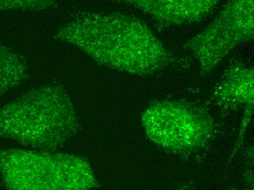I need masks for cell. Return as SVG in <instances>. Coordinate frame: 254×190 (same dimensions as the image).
I'll list each match as a JSON object with an SVG mask.
<instances>
[{
	"mask_svg": "<svg viewBox=\"0 0 254 190\" xmlns=\"http://www.w3.org/2000/svg\"><path fill=\"white\" fill-rule=\"evenodd\" d=\"M56 38L76 46L99 64L131 75H152L171 63L163 43L147 24L125 14H77Z\"/></svg>",
	"mask_w": 254,
	"mask_h": 190,
	"instance_id": "cell-1",
	"label": "cell"
},
{
	"mask_svg": "<svg viewBox=\"0 0 254 190\" xmlns=\"http://www.w3.org/2000/svg\"><path fill=\"white\" fill-rule=\"evenodd\" d=\"M80 127L70 97L58 83L32 89L0 109V138L35 151L56 152Z\"/></svg>",
	"mask_w": 254,
	"mask_h": 190,
	"instance_id": "cell-2",
	"label": "cell"
},
{
	"mask_svg": "<svg viewBox=\"0 0 254 190\" xmlns=\"http://www.w3.org/2000/svg\"><path fill=\"white\" fill-rule=\"evenodd\" d=\"M0 175L7 190H91L98 186L86 159L57 151L0 149Z\"/></svg>",
	"mask_w": 254,
	"mask_h": 190,
	"instance_id": "cell-3",
	"label": "cell"
},
{
	"mask_svg": "<svg viewBox=\"0 0 254 190\" xmlns=\"http://www.w3.org/2000/svg\"><path fill=\"white\" fill-rule=\"evenodd\" d=\"M148 138L169 152L187 154L203 147L213 132L209 116L199 108L176 101L157 102L141 117Z\"/></svg>",
	"mask_w": 254,
	"mask_h": 190,
	"instance_id": "cell-4",
	"label": "cell"
},
{
	"mask_svg": "<svg viewBox=\"0 0 254 190\" xmlns=\"http://www.w3.org/2000/svg\"><path fill=\"white\" fill-rule=\"evenodd\" d=\"M254 32L253 0L231 1L185 46L197 60L201 72L205 75L218 67L234 49L252 41Z\"/></svg>",
	"mask_w": 254,
	"mask_h": 190,
	"instance_id": "cell-5",
	"label": "cell"
},
{
	"mask_svg": "<svg viewBox=\"0 0 254 190\" xmlns=\"http://www.w3.org/2000/svg\"><path fill=\"white\" fill-rule=\"evenodd\" d=\"M165 25L199 22L213 13L216 0H132L127 1Z\"/></svg>",
	"mask_w": 254,
	"mask_h": 190,
	"instance_id": "cell-6",
	"label": "cell"
},
{
	"mask_svg": "<svg viewBox=\"0 0 254 190\" xmlns=\"http://www.w3.org/2000/svg\"><path fill=\"white\" fill-rule=\"evenodd\" d=\"M216 97L228 106H243L246 109L242 121L241 133L236 146L241 142L249 126L254 109V69L239 65L231 67L217 86Z\"/></svg>",
	"mask_w": 254,
	"mask_h": 190,
	"instance_id": "cell-7",
	"label": "cell"
},
{
	"mask_svg": "<svg viewBox=\"0 0 254 190\" xmlns=\"http://www.w3.org/2000/svg\"><path fill=\"white\" fill-rule=\"evenodd\" d=\"M29 76L25 59L0 43V97L24 83Z\"/></svg>",
	"mask_w": 254,
	"mask_h": 190,
	"instance_id": "cell-8",
	"label": "cell"
},
{
	"mask_svg": "<svg viewBox=\"0 0 254 190\" xmlns=\"http://www.w3.org/2000/svg\"><path fill=\"white\" fill-rule=\"evenodd\" d=\"M178 190H189L187 189V188H181V189H179Z\"/></svg>",
	"mask_w": 254,
	"mask_h": 190,
	"instance_id": "cell-9",
	"label": "cell"
}]
</instances>
